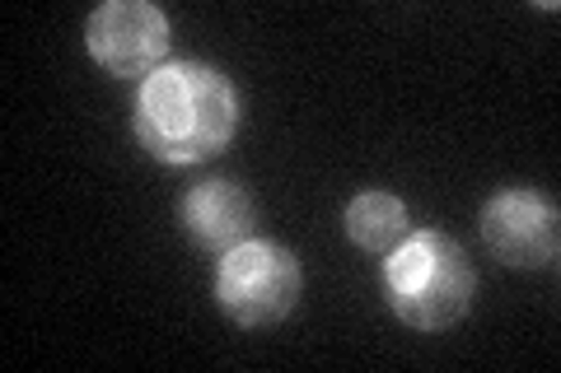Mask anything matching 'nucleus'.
Segmentation results:
<instances>
[{"mask_svg": "<svg viewBox=\"0 0 561 373\" xmlns=\"http://www.w3.org/2000/svg\"><path fill=\"white\" fill-rule=\"evenodd\" d=\"M239 117L243 108L230 75L197 61H169L150 80H140L131 127L150 159L187 168L230 150Z\"/></svg>", "mask_w": 561, "mask_h": 373, "instance_id": "nucleus-1", "label": "nucleus"}, {"mask_svg": "<svg viewBox=\"0 0 561 373\" xmlns=\"http://www.w3.org/2000/svg\"><path fill=\"white\" fill-rule=\"evenodd\" d=\"M478 294V271L440 229H412V238L383 261V299L416 331H449L463 323Z\"/></svg>", "mask_w": 561, "mask_h": 373, "instance_id": "nucleus-2", "label": "nucleus"}, {"mask_svg": "<svg viewBox=\"0 0 561 373\" xmlns=\"http://www.w3.org/2000/svg\"><path fill=\"white\" fill-rule=\"evenodd\" d=\"M305 276L290 247L272 238H243L216 266V304L243 331H267L286 323L300 304Z\"/></svg>", "mask_w": 561, "mask_h": 373, "instance_id": "nucleus-3", "label": "nucleus"}, {"mask_svg": "<svg viewBox=\"0 0 561 373\" xmlns=\"http://www.w3.org/2000/svg\"><path fill=\"white\" fill-rule=\"evenodd\" d=\"M84 47L90 57L117 80H150L169 66L173 24L150 0H108L84 24Z\"/></svg>", "mask_w": 561, "mask_h": 373, "instance_id": "nucleus-4", "label": "nucleus"}, {"mask_svg": "<svg viewBox=\"0 0 561 373\" xmlns=\"http://www.w3.org/2000/svg\"><path fill=\"white\" fill-rule=\"evenodd\" d=\"M482 243L491 247V257L515 271H548L561 253L557 206L529 187L496 191L482 210Z\"/></svg>", "mask_w": 561, "mask_h": 373, "instance_id": "nucleus-5", "label": "nucleus"}, {"mask_svg": "<svg viewBox=\"0 0 561 373\" xmlns=\"http://www.w3.org/2000/svg\"><path fill=\"white\" fill-rule=\"evenodd\" d=\"M253 224H257V206L239 183H230V177L197 183L183 197V229L202 253L225 257L243 238H253Z\"/></svg>", "mask_w": 561, "mask_h": 373, "instance_id": "nucleus-6", "label": "nucleus"}, {"mask_svg": "<svg viewBox=\"0 0 561 373\" xmlns=\"http://www.w3.org/2000/svg\"><path fill=\"white\" fill-rule=\"evenodd\" d=\"M346 238L375 257H389L393 247L412 238V215L389 191H360V197L346 206Z\"/></svg>", "mask_w": 561, "mask_h": 373, "instance_id": "nucleus-7", "label": "nucleus"}]
</instances>
